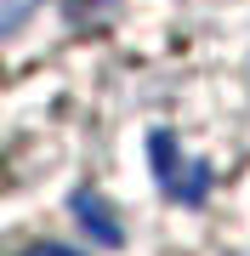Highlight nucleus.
Listing matches in <instances>:
<instances>
[{"instance_id": "1", "label": "nucleus", "mask_w": 250, "mask_h": 256, "mask_svg": "<svg viewBox=\"0 0 250 256\" xmlns=\"http://www.w3.org/2000/svg\"><path fill=\"white\" fill-rule=\"evenodd\" d=\"M148 165H154L159 188H165L176 205H199L205 194H211V165H205V160H188L182 142H176L171 131H154V137H148Z\"/></svg>"}, {"instance_id": "2", "label": "nucleus", "mask_w": 250, "mask_h": 256, "mask_svg": "<svg viewBox=\"0 0 250 256\" xmlns=\"http://www.w3.org/2000/svg\"><path fill=\"white\" fill-rule=\"evenodd\" d=\"M68 210H74V216L85 222V234H91V239H102V245H120V239H125L120 216H114V210L102 205V200H97L91 188H74V200H68Z\"/></svg>"}, {"instance_id": "3", "label": "nucleus", "mask_w": 250, "mask_h": 256, "mask_svg": "<svg viewBox=\"0 0 250 256\" xmlns=\"http://www.w3.org/2000/svg\"><path fill=\"white\" fill-rule=\"evenodd\" d=\"M23 256H80L74 245H57V239H40V245H28Z\"/></svg>"}]
</instances>
